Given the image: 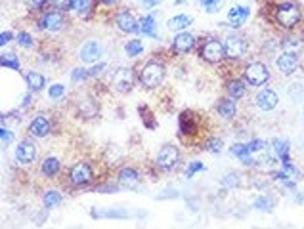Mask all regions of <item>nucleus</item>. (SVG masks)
Masks as SVG:
<instances>
[{"instance_id":"obj_13","label":"nucleus","mask_w":304,"mask_h":229,"mask_svg":"<svg viewBox=\"0 0 304 229\" xmlns=\"http://www.w3.org/2000/svg\"><path fill=\"white\" fill-rule=\"evenodd\" d=\"M15 160L21 166H29L37 160V143L33 142L31 138H25L17 143L15 147Z\"/></svg>"},{"instance_id":"obj_49","label":"nucleus","mask_w":304,"mask_h":229,"mask_svg":"<svg viewBox=\"0 0 304 229\" xmlns=\"http://www.w3.org/2000/svg\"><path fill=\"white\" fill-rule=\"evenodd\" d=\"M161 0H142V4H144L145 8H155V6H159Z\"/></svg>"},{"instance_id":"obj_50","label":"nucleus","mask_w":304,"mask_h":229,"mask_svg":"<svg viewBox=\"0 0 304 229\" xmlns=\"http://www.w3.org/2000/svg\"><path fill=\"white\" fill-rule=\"evenodd\" d=\"M29 105H33V92H27V96L23 98V107H29Z\"/></svg>"},{"instance_id":"obj_9","label":"nucleus","mask_w":304,"mask_h":229,"mask_svg":"<svg viewBox=\"0 0 304 229\" xmlns=\"http://www.w3.org/2000/svg\"><path fill=\"white\" fill-rule=\"evenodd\" d=\"M96 4H98V0H61L58 8L63 12H73L83 19H88L94 14Z\"/></svg>"},{"instance_id":"obj_7","label":"nucleus","mask_w":304,"mask_h":229,"mask_svg":"<svg viewBox=\"0 0 304 229\" xmlns=\"http://www.w3.org/2000/svg\"><path fill=\"white\" fill-rule=\"evenodd\" d=\"M178 162H180V149L176 145H171V143L163 145L157 153V157H155V166L161 172L174 170L178 166Z\"/></svg>"},{"instance_id":"obj_10","label":"nucleus","mask_w":304,"mask_h":229,"mask_svg":"<svg viewBox=\"0 0 304 229\" xmlns=\"http://www.w3.org/2000/svg\"><path fill=\"white\" fill-rule=\"evenodd\" d=\"M113 23L115 27L125 33V35H142V29H140V21L136 19V15L129 12V10H119L113 17Z\"/></svg>"},{"instance_id":"obj_52","label":"nucleus","mask_w":304,"mask_h":229,"mask_svg":"<svg viewBox=\"0 0 304 229\" xmlns=\"http://www.w3.org/2000/svg\"><path fill=\"white\" fill-rule=\"evenodd\" d=\"M4 118H6V116H4V114L0 113V122H2V120H4Z\"/></svg>"},{"instance_id":"obj_27","label":"nucleus","mask_w":304,"mask_h":229,"mask_svg":"<svg viewBox=\"0 0 304 229\" xmlns=\"http://www.w3.org/2000/svg\"><path fill=\"white\" fill-rule=\"evenodd\" d=\"M249 14H251V12H249L247 6H233L232 10H230V14H228V19H230L228 25H232L233 29L241 27V23L249 17Z\"/></svg>"},{"instance_id":"obj_25","label":"nucleus","mask_w":304,"mask_h":229,"mask_svg":"<svg viewBox=\"0 0 304 229\" xmlns=\"http://www.w3.org/2000/svg\"><path fill=\"white\" fill-rule=\"evenodd\" d=\"M23 78H25V82H27V88H29L31 92L35 94V92H41L44 86H46V78H44V75L37 71H27L23 75Z\"/></svg>"},{"instance_id":"obj_1","label":"nucleus","mask_w":304,"mask_h":229,"mask_svg":"<svg viewBox=\"0 0 304 229\" xmlns=\"http://www.w3.org/2000/svg\"><path fill=\"white\" fill-rule=\"evenodd\" d=\"M303 19V12H301V6L297 2H281L274 8V21L283 29H293L297 27Z\"/></svg>"},{"instance_id":"obj_23","label":"nucleus","mask_w":304,"mask_h":229,"mask_svg":"<svg viewBox=\"0 0 304 229\" xmlns=\"http://www.w3.org/2000/svg\"><path fill=\"white\" fill-rule=\"evenodd\" d=\"M230 151H232V155H235V157L239 158V160H241L245 166H249V168L259 164V162H257V158H255V155L249 151L247 143H237V145H233Z\"/></svg>"},{"instance_id":"obj_2","label":"nucleus","mask_w":304,"mask_h":229,"mask_svg":"<svg viewBox=\"0 0 304 229\" xmlns=\"http://www.w3.org/2000/svg\"><path fill=\"white\" fill-rule=\"evenodd\" d=\"M165 75H167L165 63H163L161 59H157V57H153V59H149L144 67H142L138 78H140V84L144 86V88L153 90V88H157V86L163 84Z\"/></svg>"},{"instance_id":"obj_12","label":"nucleus","mask_w":304,"mask_h":229,"mask_svg":"<svg viewBox=\"0 0 304 229\" xmlns=\"http://www.w3.org/2000/svg\"><path fill=\"white\" fill-rule=\"evenodd\" d=\"M195 46H197V38H195V35L186 33V31H180V33L173 38L171 50H173L174 56H184V54L193 52Z\"/></svg>"},{"instance_id":"obj_32","label":"nucleus","mask_w":304,"mask_h":229,"mask_svg":"<svg viewBox=\"0 0 304 229\" xmlns=\"http://www.w3.org/2000/svg\"><path fill=\"white\" fill-rule=\"evenodd\" d=\"M125 52L129 57H138L142 52H144V44L140 38H130L129 42L125 44Z\"/></svg>"},{"instance_id":"obj_5","label":"nucleus","mask_w":304,"mask_h":229,"mask_svg":"<svg viewBox=\"0 0 304 229\" xmlns=\"http://www.w3.org/2000/svg\"><path fill=\"white\" fill-rule=\"evenodd\" d=\"M197 54L201 56L203 61L207 63H220L224 59V46L222 42L215 38V37H207L205 40H201V44L197 46Z\"/></svg>"},{"instance_id":"obj_44","label":"nucleus","mask_w":304,"mask_h":229,"mask_svg":"<svg viewBox=\"0 0 304 229\" xmlns=\"http://www.w3.org/2000/svg\"><path fill=\"white\" fill-rule=\"evenodd\" d=\"M201 170H205V164H203L201 160H193L188 166V170H186V178H193L195 172H201Z\"/></svg>"},{"instance_id":"obj_31","label":"nucleus","mask_w":304,"mask_h":229,"mask_svg":"<svg viewBox=\"0 0 304 229\" xmlns=\"http://www.w3.org/2000/svg\"><path fill=\"white\" fill-rule=\"evenodd\" d=\"M0 67H8L12 71H19L21 69V63H19V57L15 56V52H6L0 56Z\"/></svg>"},{"instance_id":"obj_48","label":"nucleus","mask_w":304,"mask_h":229,"mask_svg":"<svg viewBox=\"0 0 304 229\" xmlns=\"http://www.w3.org/2000/svg\"><path fill=\"white\" fill-rule=\"evenodd\" d=\"M96 191H100V193H117V191H119V186H117V184H105V186L96 187Z\"/></svg>"},{"instance_id":"obj_35","label":"nucleus","mask_w":304,"mask_h":229,"mask_svg":"<svg viewBox=\"0 0 304 229\" xmlns=\"http://www.w3.org/2000/svg\"><path fill=\"white\" fill-rule=\"evenodd\" d=\"M15 42L19 44L21 48H35V38H33V35L31 33H25V31H19L17 35H15Z\"/></svg>"},{"instance_id":"obj_39","label":"nucleus","mask_w":304,"mask_h":229,"mask_svg":"<svg viewBox=\"0 0 304 229\" xmlns=\"http://www.w3.org/2000/svg\"><path fill=\"white\" fill-rule=\"evenodd\" d=\"M65 94V86L63 84H52L50 88H48V98L54 101L61 100V96Z\"/></svg>"},{"instance_id":"obj_29","label":"nucleus","mask_w":304,"mask_h":229,"mask_svg":"<svg viewBox=\"0 0 304 229\" xmlns=\"http://www.w3.org/2000/svg\"><path fill=\"white\" fill-rule=\"evenodd\" d=\"M61 202H63V195H61L59 191H56V189H48V191L44 193V197H43L44 208H48V210L58 208Z\"/></svg>"},{"instance_id":"obj_24","label":"nucleus","mask_w":304,"mask_h":229,"mask_svg":"<svg viewBox=\"0 0 304 229\" xmlns=\"http://www.w3.org/2000/svg\"><path fill=\"white\" fill-rule=\"evenodd\" d=\"M226 94L232 98V100H241L245 98L247 94V86L243 78H232L226 82Z\"/></svg>"},{"instance_id":"obj_28","label":"nucleus","mask_w":304,"mask_h":229,"mask_svg":"<svg viewBox=\"0 0 304 229\" xmlns=\"http://www.w3.org/2000/svg\"><path fill=\"white\" fill-rule=\"evenodd\" d=\"M138 21H140L142 35L149 37V38H157V21H155V17H153V15L151 14L144 15V17H140Z\"/></svg>"},{"instance_id":"obj_36","label":"nucleus","mask_w":304,"mask_h":229,"mask_svg":"<svg viewBox=\"0 0 304 229\" xmlns=\"http://www.w3.org/2000/svg\"><path fill=\"white\" fill-rule=\"evenodd\" d=\"M222 149H224V142H222L220 138H211V140L205 142V151H209V153H213V155L222 153Z\"/></svg>"},{"instance_id":"obj_41","label":"nucleus","mask_w":304,"mask_h":229,"mask_svg":"<svg viewBox=\"0 0 304 229\" xmlns=\"http://www.w3.org/2000/svg\"><path fill=\"white\" fill-rule=\"evenodd\" d=\"M281 46L287 50V52H295V48H299V46H303V40L299 38V37H287L283 42H281Z\"/></svg>"},{"instance_id":"obj_16","label":"nucleus","mask_w":304,"mask_h":229,"mask_svg":"<svg viewBox=\"0 0 304 229\" xmlns=\"http://www.w3.org/2000/svg\"><path fill=\"white\" fill-rule=\"evenodd\" d=\"M255 103H257V107L262 109V111H272V109L277 107V103H279V96L275 94L274 90L264 88V90H261L255 96Z\"/></svg>"},{"instance_id":"obj_15","label":"nucleus","mask_w":304,"mask_h":229,"mask_svg":"<svg viewBox=\"0 0 304 229\" xmlns=\"http://www.w3.org/2000/svg\"><path fill=\"white\" fill-rule=\"evenodd\" d=\"M178 126H180V138H189V136H197L199 134V122H197V114L191 111H184L178 118Z\"/></svg>"},{"instance_id":"obj_22","label":"nucleus","mask_w":304,"mask_h":229,"mask_svg":"<svg viewBox=\"0 0 304 229\" xmlns=\"http://www.w3.org/2000/svg\"><path fill=\"white\" fill-rule=\"evenodd\" d=\"M217 111H218V114H220V118H224V120H233V116H235V113H237L235 100H232L230 96L222 98V100L218 101Z\"/></svg>"},{"instance_id":"obj_38","label":"nucleus","mask_w":304,"mask_h":229,"mask_svg":"<svg viewBox=\"0 0 304 229\" xmlns=\"http://www.w3.org/2000/svg\"><path fill=\"white\" fill-rule=\"evenodd\" d=\"M94 218H129V212L127 210H105V212H98V210H94L92 212Z\"/></svg>"},{"instance_id":"obj_14","label":"nucleus","mask_w":304,"mask_h":229,"mask_svg":"<svg viewBox=\"0 0 304 229\" xmlns=\"http://www.w3.org/2000/svg\"><path fill=\"white\" fill-rule=\"evenodd\" d=\"M54 130V124H52V118L46 113L37 114L29 124V136L31 138H46L50 136Z\"/></svg>"},{"instance_id":"obj_11","label":"nucleus","mask_w":304,"mask_h":229,"mask_svg":"<svg viewBox=\"0 0 304 229\" xmlns=\"http://www.w3.org/2000/svg\"><path fill=\"white\" fill-rule=\"evenodd\" d=\"M222 46H224V57L228 59H241L247 54V40L239 35L226 37Z\"/></svg>"},{"instance_id":"obj_46","label":"nucleus","mask_w":304,"mask_h":229,"mask_svg":"<svg viewBox=\"0 0 304 229\" xmlns=\"http://www.w3.org/2000/svg\"><path fill=\"white\" fill-rule=\"evenodd\" d=\"M0 140L4 143H10L14 140V132H10L6 126H0Z\"/></svg>"},{"instance_id":"obj_4","label":"nucleus","mask_w":304,"mask_h":229,"mask_svg":"<svg viewBox=\"0 0 304 229\" xmlns=\"http://www.w3.org/2000/svg\"><path fill=\"white\" fill-rule=\"evenodd\" d=\"M94 176H96V172H94V164L92 162H88V160H81V162H75L69 172H67V182H69V186L71 187H85L88 184H92L94 182Z\"/></svg>"},{"instance_id":"obj_34","label":"nucleus","mask_w":304,"mask_h":229,"mask_svg":"<svg viewBox=\"0 0 304 229\" xmlns=\"http://www.w3.org/2000/svg\"><path fill=\"white\" fill-rule=\"evenodd\" d=\"M59 6V0H33V8L37 12H48V10H54Z\"/></svg>"},{"instance_id":"obj_45","label":"nucleus","mask_w":304,"mask_h":229,"mask_svg":"<svg viewBox=\"0 0 304 229\" xmlns=\"http://www.w3.org/2000/svg\"><path fill=\"white\" fill-rule=\"evenodd\" d=\"M105 67H107L105 63H96V65L92 63V67L88 69V75H90V78H94V76H98V75H101V73H103V69H105Z\"/></svg>"},{"instance_id":"obj_17","label":"nucleus","mask_w":304,"mask_h":229,"mask_svg":"<svg viewBox=\"0 0 304 229\" xmlns=\"http://www.w3.org/2000/svg\"><path fill=\"white\" fill-rule=\"evenodd\" d=\"M275 65H277L279 73H283V75H293V73L299 69V56H297V52H287V50H285L281 56L277 57Z\"/></svg>"},{"instance_id":"obj_20","label":"nucleus","mask_w":304,"mask_h":229,"mask_svg":"<svg viewBox=\"0 0 304 229\" xmlns=\"http://www.w3.org/2000/svg\"><path fill=\"white\" fill-rule=\"evenodd\" d=\"M59 172H61V162H59L58 157H46L41 162V176L43 178L54 180Z\"/></svg>"},{"instance_id":"obj_26","label":"nucleus","mask_w":304,"mask_h":229,"mask_svg":"<svg viewBox=\"0 0 304 229\" xmlns=\"http://www.w3.org/2000/svg\"><path fill=\"white\" fill-rule=\"evenodd\" d=\"M272 149H274V155L281 160L283 166H285V164H291V158H289L291 143L287 142V140H275L274 145H272Z\"/></svg>"},{"instance_id":"obj_18","label":"nucleus","mask_w":304,"mask_h":229,"mask_svg":"<svg viewBox=\"0 0 304 229\" xmlns=\"http://www.w3.org/2000/svg\"><path fill=\"white\" fill-rule=\"evenodd\" d=\"M81 61L85 63H96L101 57V46L98 40H87V42L81 46V52H79Z\"/></svg>"},{"instance_id":"obj_6","label":"nucleus","mask_w":304,"mask_h":229,"mask_svg":"<svg viewBox=\"0 0 304 229\" xmlns=\"http://www.w3.org/2000/svg\"><path fill=\"white\" fill-rule=\"evenodd\" d=\"M136 80H138V73L134 67H121L111 76V88L119 94H129L136 86Z\"/></svg>"},{"instance_id":"obj_47","label":"nucleus","mask_w":304,"mask_h":229,"mask_svg":"<svg viewBox=\"0 0 304 229\" xmlns=\"http://www.w3.org/2000/svg\"><path fill=\"white\" fill-rule=\"evenodd\" d=\"M15 38L14 33H10V31H4V33H0V48L2 46H6V44H10L12 40Z\"/></svg>"},{"instance_id":"obj_51","label":"nucleus","mask_w":304,"mask_h":229,"mask_svg":"<svg viewBox=\"0 0 304 229\" xmlns=\"http://www.w3.org/2000/svg\"><path fill=\"white\" fill-rule=\"evenodd\" d=\"M100 4H103V6H115L117 0H98Z\"/></svg>"},{"instance_id":"obj_21","label":"nucleus","mask_w":304,"mask_h":229,"mask_svg":"<svg viewBox=\"0 0 304 229\" xmlns=\"http://www.w3.org/2000/svg\"><path fill=\"white\" fill-rule=\"evenodd\" d=\"M77 111H79L81 116L92 118V116L98 114L100 107H98V101L94 100L92 96H88V98H81V100H79V103H77Z\"/></svg>"},{"instance_id":"obj_30","label":"nucleus","mask_w":304,"mask_h":229,"mask_svg":"<svg viewBox=\"0 0 304 229\" xmlns=\"http://www.w3.org/2000/svg\"><path fill=\"white\" fill-rule=\"evenodd\" d=\"M191 23H193V19H191L189 15L180 14V15H174V17H171L167 25H169L171 31H178V33H180V31H184L186 27H189Z\"/></svg>"},{"instance_id":"obj_19","label":"nucleus","mask_w":304,"mask_h":229,"mask_svg":"<svg viewBox=\"0 0 304 229\" xmlns=\"http://www.w3.org/2000/svg\"><path fill=\"white\" fill-rule=\"evenodd\" d=\"M140 178H142V174L134 166H123L117 170V182L125 187H134L140 182Z\"/></svg>"},{"instance_id":"obj_33","label":"nucleus","mask_w":304,"mask_h":229,"mask_svg":"<svg viewBox=\"0 0 304 229\" xmlns=\"http://www.w3.org/2000/svg\"><path fill=\"white\" fill-rule=\"evenodd\" d=\"M253 206L257 208V210H264V212H270L272 208L275 206V200L274 197H268V195H261L259 199L253 202Z\"/></svg>"},{"instance_id":"obj_37","label":"nucleus","mask_w":304,"mask_h":229,"mask_svg":"<svg viewBox=\"0 0 304 229\" xmlns=\"http://www.w3.org/2000/svg\"><path fill=\"white\" fill-rule=\"evenodd\" d=\"M239 176H237V172H228L224 178H222V186L226 187H230V189H235V187H239Z\"/></svg>"},{"instance_id":"obj_42","label":"nucleus","mask_w":304,"mask_h":229,"mask_svg":"<svg viewBox=\"0 0 304 229\" xmlns=\"http://www.w3.org/2000/svg\"><path fill=\"white\" fill-rule=\"evenodd\" d=\"M247 147H249V151L255 155V153H261V151L266 149V142H264V140H253V142L247 143Z\"/></svg>"},{"instance_id":"obj_8","label":"nucleus","mask_w":304,"mask_h":229,"mask_svg":"<svg viewBox=\"0 0 304 229\" xmlns=\"http://www.w3.org/2000/svg\"><path fill=\"white\" fill-rule=\"evenodd\" d=\"M243 80H245V84L249 86H255V88H259V86H264L268 82V78H270V71H268V67L261 63V61H253V63H249L245 67V71H243V76H241Z\"/></svg>"},{"instance_id":"obj_43","label":"nucleus","mask_w":304,"mask_h":229,"mask_svg":"<svg viewBox=\"0 0 304 229\" xmlns=\"http://www.w3.org/2000/svg\"><path fill=\"white\" fill-rule=\"evenodd\" d=\"M203 4V8L209 12V14H213V12H218V8H220V4H222V0H199Z\"/></svg>"},{"instance_id":"obj_40","label":"nucleus","mask_w":304,"mask_h":229,"mask_svg":"<svg viewBox=\"0 0 304 229\" xmlns=\"http://www.w3.org/2000/svg\"><path fill=\"white\" fill-rule=\"evenodd\" d=\"M90 78V75H88V69H83V67H79V69H75L71 73V80L75 84H81V82H85Z\"/></svg>"},{"instance_id":"obj_3","label":"nucleus","mask_w":304,"mask_h":229,"mask_svg":"<svg viewBox=\"0 0 304 229\" xmlns=\"http://www.w3.org/2000/svg\"><path fill=\"white\" fill-rule=\"evenodd\" d=\"M69 25V19L63 10H48L43 12L37 19V29L39 31H46V33H59L63 29H67Z\"/></svg>"}]
</instances>
